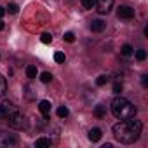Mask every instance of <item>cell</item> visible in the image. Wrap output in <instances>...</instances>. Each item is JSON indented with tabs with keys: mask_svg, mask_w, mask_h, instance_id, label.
I'll use <instances>...</instances> for the list:
<instances>
[{
	"mask_svg": "<svg viewBox=\"0 0 148 148\" xmlns=\"http://www.w3.org/2000/svg\"><path fill=\"white\" fill-rule=\"evenodd\" d=\"M63 38H64V40H66V42H73V40H75V35H73V33H71V32H66V33H64V37H63Z\"/></svg>",
	"mask_w": 148,
	"mask_h": 148,
	"instance_id": "obj_23",
	"label": "cell"
},
{
	"mask_svg": "<svg viewBox=\"0 0 148 148\" xmlns=\"http://www.w3.org/2000/svg\"><path fill=\"white\" fill-rule=\"evenodd\" d=\"M4 14H5V9H4V7H0V19L4 18Z\"/></svg>",
	"mask_w": 148,
	"mask_h": 148,
	"instance_id": "obj_27",
	"label": "cell"
},
{
	"mask_svg": "<svg viewBox=\"0 0 148 148\" xmlns=\"http://www.w3.org/2000/svg\"><path fill=\"white\" fill-rule=\"evenodd\" d=\"M7 11H9L11 14H16V12L19 11V7H18L16 4H9V7H7Z\"/></svg>",
	"mask_w": 148,
	"mask_h": 148,
	"instance_id": "obj_24",
	"label": "cell"
},
{
	"mask_svg": "<svg viewBox=\"0 0 148 148\" xmlns=\"http://www.w3.org/2000/svg\"><path fill=\"white\" fill-rule=\"evenodd\" d=\"M38 110H40V113L44 115V119L47 120V119H49V113H51V103H49V101H40V103H38Z\"/></svg>",
	"mask_w": 148,
	"mask_h": 148,
	"instance_id": "obj_8",
	"label": "cell"
},
{
	"mask_svg": "<svg viewBox=\"0 0 148 148\" xmlns=\"http://www.w3.org/2000/svg\"><path fill=\"white\" fill-rule=\"evenodd\" d=\"M96 5L99 14H108L113 7V0H96Z\"/></svg>",
	"mask_w": 148,
	"mask_h": 148,
	"instance_id": "obj_5",
	"label": "cell"
},
{
	"mask_svg": "<svg viewBox=\"0 0 148 148\" xmlns=\"http://www.w3.org/2000/svg\"><path fill=\"white\" fill-rule=\"evenodd\" d=\"M106 82H108V77H106V75H99V77L96 79V84H98V86H105Z\"/></svg>",
	"mask_w": 148,
	"mask_h": 148,
	"instance_id": "obj_22",
	"label": "cell"
},
{
	"mask_svg": "<svg viewBox=\"0 0 148 148\" xmlns=\"http://www.w3.org/2000/svg\"><path fill=\"white\" fill-rule=\"evenodd\" d=\"M141 84H143L145 87L148 86V77H146V75H143V77H141Z\"/></svg>",
	"mask_w": 148,
	"mask_h": 148,
	"instance_id": "obj_26",
	"label": "cell"
},
{
	"mask_svg": "<svg viewBox=\"0 0 148 148\" xmlns=\"http://www.w3.org/2000/svg\"><path fill=\"white\" fill-rule=\"evenodd\" d=\"M143 131V124L141 120H136L134 117L131 119H124L122 122L115 124L113 125V136L117 141L124 143V145H129V143H134L139 134Z\"/></svg>",
	"mask_w": 148,
	"mask_h": 148,
	"instance_id": "obj_1",
	"label": "cell"
},
{
	"mask_svg": "<svg viewBox=\"0 0 148 148\" xmlns=\"http://www.w3.org/2000/svg\"><path fill=\"white\" fill-rule=\"evenodd\" d=\"M82 5H84L86 9H92V7L96 5V0H82Z\"/></svg>",
	"mask_w": 148,
	"mask_h": 148,
	"instance_id": "obj_18",
	"label": "cell"
},
{
	"mask_svg": "<svg viewBox=\"0 0 148 148\" xmlns=\"http://www.w3.org/2000/svg\"><path fill=\"white\" fill-rule=\"evenodd\" d=\"M113 92H115V94L122 92V84H115V86H113Z\"/></svg>",
	"mask_w": 148,
	"mask_h": 148,
	"instance_id": "obj_25",
	"label": "cell"
},
{
	"mask_svg": "<svg viewBox=\"0 0 148 148\" xmlns=\"http://www.w3.org/2000/svg\"><path fill=\"white\" fill-rule=\"evenodd\" d=\"M64 59H66V58H64L63 52H56V54H54V61H56V63H64Z\"/></svg>",
	"mask_w": 148,
	"mask_h": 148,
	"instance_id": "obj_21",
	"label": "cell"
},
{
	"mask_svg": "<svg viewBox=\"0 0 148 148\" xmlns=\"http://www.w3.org/2000/svg\"><path fill=\"white\" fill-rule=\"evenodd\" d=\"M40 40H42L44 44H51V42H52V35H51V33H44V35L40 37Z\"/></svg>",
	"mask_w": 148,
	"mask_h": 148,
	"instance_id": "obj_19",
	"label": "cell"
},
{
	"mask_svg": "<svg viewBox=\"0 0 148 148\" xmlns=\"http://www.w3.org/2000/svg\"><path fill=\"white\" fill-rule=\"evenodd\" d=\"M26 77H28V79H35V77H37V68H35L33 64L26 66Z\"/></svg>",
	"mask_w": 148,
	"mask_h": 148,
	"instance_id": "obj_13",
	"label": "cell"
},
{
	"mask_svg": "<svg viewBox=\"0 0 148 148\" xmlns=\"http://www.w3.org/2000/svg\"><path fill=\"white\" fill-rule=\"evenodd\" d=\"M132 51H134V49H132L129 44H125V45H122V49H120V54H122V56H131V54H132Z\"/></svg>",
	"mask_w": 148,
	"mask_h": 148,
	"instance_id": "obj_15",
	"label": "cell"
},
{
	"mask_svg": "<svg viewBox=\"0 0 148 148\" xmlns=\"http://www.w3.org/2000/svg\"><path fill=\"white\" fill-rule=\"evenodd\" d=\"M117 14H119V18H122V19H132V18H134V9L129 7V5H120L119 11H117Z\"/></svg>",
	"mask_w": 148,
	"mask_h": 148,
	"instance_id": "obj_6",
	"label": "cell"
},
{
	"mask_svg": "<svg viewBox=\"0 0 148 148\" xmlns=\"http://www.w3.org/2000/svg\"><path fill=\"white\" fill-rule=\"evenodd\" d=\"M51 145H52V141L49 138H38L35 141V146H51Z\"/></svg>",
	"mask_w": 148,
	"mask_h": 148,
	"instance_id": "obj_12",
	"label": "cell"
},
{
	"mask_svg": "<svg viewBox=\"0 0 148 148\" xmlns=\"http://www.w3.org/2000/svg\"><path fill=\"white\" fill-rule=\"evenodd\" d=\"M94 115H96L98 119H103V117L106 115V106H103V105H98V106L94 108Z\"/></svg>",
	"mask_w": 148,
	"mask_h": 148,
	"instance_id": "obj_11",
	"label": "cell"
},
{
	"mask_svg": "<svg viewBox=\"0 0 148 148\" xmlns=\"http://www.w3.org/2000/svg\"><path fill=\"white\" fill-rule=\"evenodd\" d=\"M5 120H7L9 127H12V129H23V127H25V117H23V113H19L18 110L12 112Z\"/></svg>",
	"mask_w": 148,
	"mask_h": 148,
	"instance_id": "obj_3",
	"label": "cell"
},
{
	"mask_svg": "<svg viewBox=\"0 0 148 148\" xmlns=\"http://www.w3.org/2000/svg\"><path fill=\"white\" fill-rule=\"evenodd\" d=\"M105 28H106V23H105L103 19H94V21L91 23V30H92V32H96V33L103 32Z\"/></svg>",
	"mask_w": 148,
	"mask_h": 148,
	"instance_id": "obj_9",
	"label": "cell"
},
{
	"mask_svg": "<svg viewBox=\"0 0 148 148\" xmlns=\"http://www.w3.org/2000/svg\"><path fill=\"white\" fill-rule=\"evenodd\" d=\"M110 110H112L113 117L119 119V120L131 119V117H134L136 112H138L136 106H134L129 99H125V98H122V96H117V98L112 99V103H110Z\"/></svg>",
	"mask_w": 148,
	"mask_h": 148,
	"instance_id": "obj_2",
	"label": "cell"
},
{
	"mask_svg": "<svg viewBox=\"0 0 148 148\" xmlns=\"http://www.w3.org/2000/svg\"><path fill=\"white\" fill-rule=\"evenodd\" d=\"M56 113H58V117H59V119H64V117H68V108L63 105V106H59V108H58V112H56Z\"/></svg>",
	"mask_w": 148,
	"mask_h": 148,
	"instance_id": "obj_16",
	"label": "cell"
},
{
	"mask_svg": "<svg viewBox=\"0 0 148 148\" xmlns=\"http://www.w3.org/2000/svg\"><path fill=\"white\" fill-rule=\"evenodd\" d=\"M16 143H18V138H16V136L5 134V132L0 134V145H2V146H14Z\"/></svg>",
	"mask_w": 148,
	"mask_h": 148,
	"instance_id": "obj_7",
	"label": "cell"
},
{
	"mask_svg": "<svg viewBox=\"0 0 148 148\" xmlns=\"http://www.w3.org/2000/svg\"><path fill=\"white\" fill-rule=\"evenodd\" d=\"M0 30H4V23H2V19H0Z\"/></svg>",
	"mask_w": 148,
	"mask_h": 148,
	"instance_id": "obj_28",
	"label": "cell"
},
{
	"mask_svg": "<svg viewBox=\"0 0 148 148\" xmlns=\"http://www.w3.org/2000/svg\"><path fill=\"white\" fill-rule=\"evenodd\" d=\"M136 58H138V61H145V59H146V52H145V49H139V51L136 52Z\"/></svg>",
	"mask_w": 148,
	"mask_h": 148,
	"instance_id": "obj_20",
	"label": "cell"
},
{
	"mask_svg": "<svg viewBox=\"0 0 148 148\" xmlns=\"http://www.w3.org/2000/svg\"><path fill=\"white\" fill-rule=\"evenodd\" d=\"M5 91H7V80L4 75H0V96L5 94Z\"/></svg>",
	"mask_w": 148,
	"mask_h": 148,
	"instance_id": "obj_14",
	"label": "cell"
},
{
	"mask_svg": "<svg viewBox=\"0 0 148 148\" xmlns=\"http://www.w3.org/2000/svg\"><path fill=\"white\" fill-rule=\"evenodd\" d=\"M40 80H42L44 84H47V82H51V80H52V75H51L49 71H44L42 75H40Z\"/></svg>",
	"mask_w": 148,
	"mask_h": 148,
	"instance_id": "obj_17",
	"label": "cell"
},
{
	"mask_svg": "<svg viewBox=\"0 0 148 148\" xmlns=\"http://www.w3.org/2000/svg\"><path fill=\"white\" fill-rule=\"evenodd\" d=\"M101 136H103V132H101V129H98V127H92V129L89 131V139H91L92 143L99 141V139H101Z\"/></svg>",
	"mask_w": 148,
	"mask_h": 148,
	"instance_id": "obj_10",
	"label": "cell"
},
{
	"mask_svg": "<svg viewBox=\"0 0 148 148\" xmlns=\"http://www.w3.org/2000/svg\"><path fill=\"white\" fill-rule=\"evenodd\" d=\"M18 108H16V105L12 103V101H2V103H0V120H5L12 112H16Z\"/></svg>",
	"mask_w": 148,
	"mask_h": 148,
	"instance_id": "obj_4",
	"label": "cell"
}]
</instances>
